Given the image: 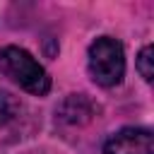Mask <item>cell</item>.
<instances>
[{
    "mask_svg": "<svg viewBox=\"0 0 154 154\" xmlns=\"http://www.w3.org/2000/svg\"><path fill=\"white\" fill-rule=\"evenodd\" d=\"M0 72L34 96H43L51 91V77L46 67L26 48L5 46L0 51Z\"/></svg>",
    "mask_w": 154,
    "mask_h": 154,
    "instance_id": "6da1fadb",
    "label": "cell"
},
{
    "mask_svg": "<svg viewBox=\"0 0 154 154\" xmlns=\"http://www.w3.org/2000/svg\"><path fill=\"white\" fill-rule=\"evenodd\" d=\"M89 75L99 87H116L125 77V51L113 36H99L91 41L87 53Z\"/></svg>",
    "mask_w": 154,
    "mask_h": 154,
    "instance_id": "7a4b0ae2",
    "label": "cell"
},
{
    "mask_svg": "<svg viewBox=\"0 0 154 154\" xmlns=\"http://www.w3.org/2000/svg\"><path fill=\"white\" fill-rule=\"evenodd\" d=\"M103 154H154L152 130H147V128H123L106 140Z\"/></svg>",
    "mask_w": 154,
    "mask_h": 154,
    "instance_id": "3957f363",
    "label": "cell"
},
{
    "mask_svg": "<svg viewBox=\"0 0 154 154\" xmlns=\"http://www.w3.org/2000/svg\"><path fill=\"white\" fill-rule=\"evenodd\" d=\"M91 113H94V106L84 94H72L60 106V118L67 123H87Z\"/></svg>",
    "mask_w": 154,
    "mask_h": 154,
    "instance_id": "277c9868",
    "label": "cell"
},
{
    "mask_svg": "<svg viewBox=\"0 0 154 154\" xmlns=\"http://www.w3.org/2000/svg\"><path fill=\"white\" fill-rule=\"evenodd\" d=\"M19 113V103L10 91H0V128H5L7 123H12Z\"/></svg>",
    "mask_w": 154,
    "mask_h": 154,
    "instance_id": "5b68a950",
    "label": "cell"
},
{
    "mask_svg": "<svg viewBox=\"0 0 154 154\" xmlns=\"http://www.w3.org/2000/svg\"><path fill=\"white\" fill-rule=\"evenodd\" d=\"M135 67H137V72H140V77L144 79V82H152V43H147V46H142V51L137 53V60H135Z\"/></svg>",
    "mask_w": 154,
    "mask_h": 154,
    "instance_id": "8992f818",
    "label": "cell"
}]
</instances>
